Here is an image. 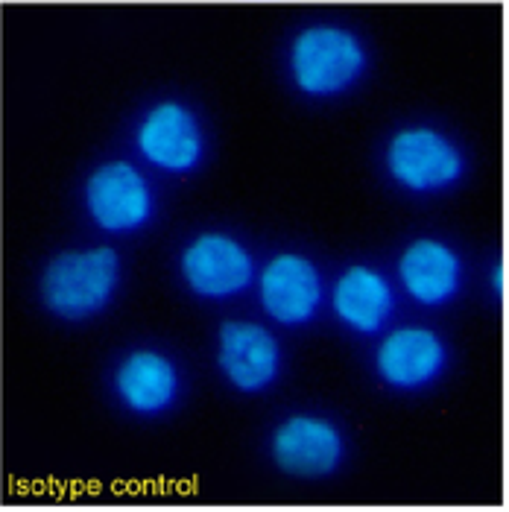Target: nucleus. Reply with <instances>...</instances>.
Instances as JSON below:
<instances>
[{"instance_id":"obj_1","label":"nucleus","mask_w":509,"mask_h":512,"mask_svg":"<svg viewBox=\"0 0 509 512\" xmlns=\"http://www.w3.org/2000/svg\"><path fill=\"white\" fill-rule=\"evenodd\" d=\"M375 44L337 15H314L299 21L278 50L281 79L305 103L331 106L354 97L375 74Z\"/></svg>"},{"instance_id":"obj_2","label":"nucleus","mask_w":509,"mask_h":512,"mask_svg":"<svg viewBox=\"0 0 509 512\" xmlns=\"http://www.w3.org/2000/svg\"><path fill=\"white\" fill-rule=\"evenodd\" d=\"M471 150L448 123L436 118L398 120L378 147L387 185L413 199H439L460 191L471 176Z\"/></svg>"},{"instance_id":"obj_3","label":"nucleus","mask_w":509,"mask_h":512,"mask_svg":"<svg viewBox=\"0 0 509 512\" xmlns=\"http://www.w3.org/2000/svg\"><path fill=\"white\" fill-rule=\"evenodd\" d=\"M126 144L138 164L164 179H191L214 153L205 109L185 94H153L129 118Z\"/></svg>"},{"instance_id":"obj_4","label":"nucleus","mask_w":509,"mask_h":512,"mask_svg":"<svg viewBox=\"0 0 509 512\" xmlns=\"http://www.w3.org/2000/svg\"><path fill=\"white\" fill-rule=\"evenodd\" d=\"M126 267L115 246H68L41 264L36 296L44 314L65 325H82L106 316L118 305Z\"/></svg>"},{"instance_id":"obj_5","label":"nucleus","mask_w":509,"mask_h":512,"mask_svg":"<svg viewBox=\"0 0 509 512\" xmlns=\"http://www.w3.org/2000/svg\"><path fill=\"white\" fill-rule=\"evenodd\" d=\"M79 211L91 229L106 237H138L161 214L153 173L132 156L97 158L79 182Z\"/></svg>"},{"instance_id":"obj_6","label":"nucleus","mask_w":509,"mask_h":512,"mask_svg":"<svg viewBox=\"0 0 509 512\" xmlns=\"http://www.w3.org/2000/svg\"><path fill=\"white\" fill-rule=\"evenodd\" d=\"M188 393V372L170 349L135 343L123 349L109 369V395L118 410L138 422L167 419Z\"/></svg>"},{"instance_id":"obj_7","label":"nucleus","mask_w":509,"mask_h":512,"mask_svg":"<svg viewBox=\"0 0 509 512\" xmlns=\"http://www.w3.org/2000/svg\"><path fill=\"white\" fill-rule=\"evenodd\" d=\"M176 276L199 302H235L255 287V249L235 232L202 229L176 255Z\"/></svg>"},{"instance_id":"obj_8","label":"nucleus","mask_w":509,"mask_h":512,"mask_svg":"<svg viewBox=\"0 0 509 512\" xmlns=\"http://www.w3.org/2000/svg\"><path fill=\"white\" fill-rule=\"evenodd\" d=\"M352 442L346 428L314 410H296L281 416L267 436V454L273 466L296 480H325L346 466Z\"/></svg>"},{"instance_id":"obj_9","label":"nucleus","mask_w":509,"mask_h":512,"mask_svg":"<svg viewBox=\"0 0 509 512\" xmlns=\"http://www.w3.org/2000/svg\"><path fill=\"white\" fill-rule=\"evenodd\" d=\"M451 357V343L431 325H390L375 343L372 372L390 393L419 395L445 381Z\"/></svg>"},{"instance_id":"obj_10","label":"nucleus","mask_w":509,"mask_h":512,"mask_svg":"<svg viewBox=\"0 0 509 512\" xmlns=\"http://www.w3.org/2000/svg\"><path fill=\"white\" fill-rule=\"evenodd\" d=\"M255 293L261 314L278 328H308L328 308V278L308 252L284 249L258 267Z\"/></svg>"},{"instance_id":"obj_11","label":"nucleus","mask_w":509,"mask_h":512,"mask_svg":"<svg viewBox=\"0 0 509 512\" xmlns=\"http://www.w3.org/2000/svg\"><path fill=\"white\" fill-rule=\"evenodd\" d=\"M214 363L235 393L264 395L284 378L287 355L270 325L255 319H226L217 328Z\"/></svg>"},{"instance_id":"obj_12","label":"nucleus","mask_w":509,"mask_h":512,"mask_svg":"<svg viewBox=\"0 0 509 512\" xmlns=\"http://www.w3.org/2000/svg\"><path fill=\"white\" fill-rule=\"evenodd\" d=\"M395 281L398 290L422 311H445L451 308L466 284L469 267L463 252L436 235H419L398 252L395 261Z\"/></svg>"},{"instance_id":"obj_13","label":"nucleus","mask_w":509,"mask_h":512,"mask_svg":"<svg viewBox=\"0 0 509 512\" xmlns=\"http://www.w3.org/2000/svg\"><path fill=\"white\" fill-rule=\"evenodd\" d=\"M398 287L381 267L349 264L328 287V311L352 337H381L398 314Z\"/></svg>"}]
</instances>
